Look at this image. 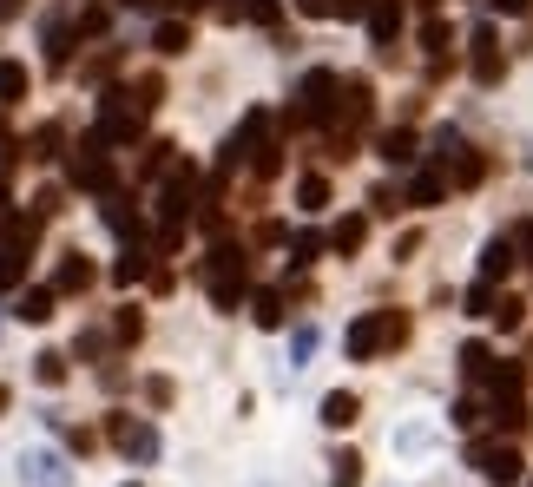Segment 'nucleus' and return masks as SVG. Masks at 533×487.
Masks as SVG:
<instances>
[{"label":"nucleus","instance_id":"f257e3e1","mask_svg":"<svg viewBox=\"0 0 533 487\" xmlns=\"http://www.w3.org/2000/svg\"><path fill=\"white\" fill-rule=\"evenodd\" d=\"M158 93H165V86H158L152 73H145L139 86H126V93H112L106 106H99V139H106V145H126V139H139V126L152 119Z\"/></svg>","mask_w":533,"mask_h":487},{"label":"nucleus","instance_id":"f03ea898","mask_svg":"<svg viewBox=\"0 0 533 487\" xmlns=\"http://www.w3.org/2000/svg\"><path fill=\"white\" fill-rule=\"evenodd\" d=\"M204 290H211V303L218 310H237L244 303V283H251V257H244V244H218V251L204 257Z\"/></svg>","mask_w":533,"mask_h":487},{"label":"nucleus","instance_id":"7ed1b4c3","mask_svg":"<svg viewBox=\"0 0 533 487\" xmlns=\"http://www.w3.org/2000/svg\"><path fill=\"white\" fill-rule=\"evenodd\" d=\"M395 343H408V316L402 310H376V316H362L356 330H349V356L356 362H369L376 349H395Z\"/></svg>","mask_w":533,"mask_h":487},{"label":"nucleus","instance_id":"20e7f679","mask_svg":"<svg viewBox=\"0 0 533 487\" xmlns=\"http://www.w3.org/2000/svg\"><path fill=\"white\" fill-rule=\"evenodd\" d=\"M336 93H343V79L336 73H303V86H297V106H290V119L297 126H316V119H330V106H336Z\"/></svg>","mask_w":533,"mask_h":487},{"label":"nucleus","instance_id":"39448f33","mask_svg":"<svg viewBox=\"0 0 533 487\" xmlns=\"http://www.w3.org/2000/svg\"><path fill=\"white\" fill-rule=\"evenodd\" d=\"M73 185H79V191H99V198H112V191H119V185H112L106 139H99V132H93L86 145H73Z\"/></svg>","mask_w":533,"mask_h":487},{"label":"nucleus","instance_id":"423d86ee","mask_svg":"<svg viewBox=\"0 0 533 487\" xmlns=\"http://www.w3.org/2000/svg\"><path fill=\"white\" fill-rule=\"evenodd\" d=\"M474 468L487 474L494 487H520V448H507V441H474Z\"/></svg>","mask_w":533,"mask_h":487},{"label":"nucleus","instance_id":"0eeeda50","mask_svg":"<svg viewBox=\"0 0 533 487\" xmlns=\"http://www.w3.org/2000/svg\"><path fill=\"white\" fill-rule=\"evenodd\" d=\"M112 441H119L132 461H152V455H158V428L132 422V415H112Z\"/></svg>","mask_w":533,"mask_h":487},{"label":"nucleus","instance_id":"6e6552de","mask_svg":"<svg viewBox=\"0 0 533 487\" xmlns=\"http://www.w3.org/2000/svg\"><path fill=\"white\" fill-rule=\"evenodd\" d=\"M20 474H27L33 487H66V481H73V474H66V461L53 455V448H40V455H27V461H20Z\"/></svg>","mask_w":533,"mask_h":487},{"label":"nucleus","instance_id":"1a4fd4ad","mask_svg":"<svg viewBox=\"0 0 533 487\" xmlns=\"http://www.w3.org/2000/svg\"><path fill=\"white\" fill-rule=\"evenodd\" d=\"M501 40H494V27H481L474 33V79H481V86H494V79H501Z\"/></svg>","mask_w":533,"mask_h":487},{"label":"nucleus","instance_id":"9d476101","mask_svg":"<svg viewBox=\"0 0 533 487\" xmlns=\"http://www.w3.org/2000/svg\"><path fill=\"white\" fill-rule=\"evenodd\" d=\"M369 112H376L369 79H349V86H343V126H369Z\"/></svg>","mask_w":533,"mask_h":487},{"label":"nucleus","instance_id":"9b49d317","mask_svg":"<svg viewBox=\"0 0 533 487\" xmlns=\"http://www.w3.org/2000/svg\"><path fill=\"white\" fill-rule=\"evenodd\" d=\"M369 33H376V47H382V53H395L389 40H395V33H402V7H395V0H382L376 14H369Z\"/></svg>","mask_w":533,"mask_h":487},{"label":"nucleus","instance_id":"f8f14e48","mask_svg":"<svg viewBox=\"0 0 533 487\" xmlns=\"http://www.w3.org/2000/svg\"><path fill=\"white\" fill-rule=\"evenodd\" d=\"M356 415H362V402H356V395H349V389L323 395V422H330V428H349V422H356Z\"/></svg>","mask_w":533,"mask_h":487},{"label":"nucleus","instance_id":"ddd939ff","mask_svg":"<svg viewBox=\"0 0 533 487\" xmlns=\"http://www.w3.org/2000/svg\"><path fill=\"white\" fill-rule=\"evenodd\" d=\"M20 99H27V66L0 60V106H20Z\"/></svg>","mask_w":533,"mask_h":487},{"label":"nucleus","instance_id":"4468645a","mask_svg":"<svg viewBox=\"0 0 533 487\" xmlns=\"http://www.w3.org/2000/svg\"><path fill=\"white\" fill-rule=\"evenodd\" d=\"M507 264H514V244H507V237H494V244H487V251H481V283L507 277Z\"/></svg>","mask_w":533,"mask_h":487},{"label":"nucleus","instance_id":"2eb2a0df","mask_svg":"<svg viewBox=\"0 0 533 487\" xmlns=\"http://www.w3.org/2000/svg\"><path fill=\"white\" fill-rule=\"evenodd\" d=\"M14 316H20V323H47V316H53V290H20Z\"/></svg>","mask_w":533,"mask_h":487},{"label":"nucleus","instance_id":"dca6fc26","mask_svg":"<svg viewBox=\"0 0 533 487\" xmlns=\"http://www.w3.org/2000/svg\"><path fill=\"white\" fill-rule=\"evenodd\" d=\"M362 237H369V218H343V224H336V231H330V251H362Z\"/></svg>","mask_w":533,"mask_h":487},{"label":"nucleus","instance_id":"f3484780","mask_svg":"<svg viewBox=\"0 0 533 487\" xmlns=\"http://www.w3.org/2000/svg\"><path fill=\"white\" fill-rule=\"evenodd\" d=\"M152 47L172 60V53H185V47H191V27H185V20H165V27L152 33Z\"/></svg>","mask_w":533,"mask_h":487},{"label":"nucleus","instance_id":"a211bd4d","mask_svg":"<svg viewBox=\"0 0 533 487\" xmlns=\"http://www.w3.org/2000/svg\"><path fill=\"white\" fill-rule=\"evenodd\" d=\"M86 283H93V264H86L79 251H66L60 257V290H86Z\"/></svg>","mask_w":533,"mask_h":487},{"label":"nucleus","instance_id":"6ab92c4d","mask_svg":"<svg viewBox=\"0 0 533 487\" xmlns=\"http://www.w3.org/2000/svg\"><path fill=\"white\" fill-rule=\"evenodd\" d=\"M330 487H362V455H330Z\"/></svg>","mask_w":533,"mask_h":487},{"label":"nucleus","instance_id":"aec40b11","mask_svg":"<svg viewBox=\"0 0 533 487\" xmlns=\"http://www.w3.org/2000/svg\"><path fill=\"white\" fill-rule=\"evenodd\" d=\"M112 66H119V47H106V53H93V60L79 66V86H99V79H112Z\"/></svg>","mask_w":533,"mask_h":487},{"label":"nucleus","instance_id":"412c9836","mask_svg":"<svg viewBox=\"0 0 533 487\" xmlns=\"http://www.w3.org/2000/svg\"><path fill=\"white\" fill-rule=\"evenodd\" d=\"M441 191H448V178H441V172H422L415 185H408V205H435Z\"/></svg>","mask_w":533,"mask_h":487},{"label":"nucleus","instance_id":"4be33fe9","mask_svg":"<svg viewBox=\"0 0 533 487\" xmlns=\"http://www.w3.org/2000/svg\"><path fill=\"white\" fill-rule=\"evenodd\" d=\"M297 205H303V211H323V205H330V178H316V172H310V178L297 185Z\"/></svg>","mask_w":533,"mask_h":487},{"label":"nucleus","instance_id":"5701e85b","mask_svg":"<svg viewBox=\"0 0 533 487\" xmlns=\"http://www.w3.org/2000/svg\"><path fill=\"white\" fill-rule=\"evenodd\" d=\"M27 251H33V244H0V283H20V270H27Z\"/></svg>","mask_w":533,"mask_h":487},{"label":"nucleus","instance_id":"b1692460","mask_svg":"<svg viewBox=\"0 0 533 487\" xmlns=\"http://www.w3.org/2000/svg\"><path fill=\"white\" fill-rule=\"evenodd\" d=\"M382 158H389V165H408V158H415V132H382Z\"/></svg>","mask_w":533,"mask_h":487},{"label":"nucleus","instance_id":"393cba45","mask_svg":"<svg viewBox=\"0 0 533 487\" xmlns=\"http://www.w3.org/2000/svg\"><path fill=\"white\" fill-rule=\"evenodd\" d=\"M487 369H494V356H487V343H468V349H461V376H468V382H481Z\"/></svg>","mask_w":533,"mask_h":487},{"label":"nucleus","instance_id":"a878e982","mask_svg":"<svg viewBox=\"0 0 533 487\" xmlns=\"http://www.w3.org/2000/svg\"><path fill=\"white\" fill-rule=\"evenodd\" d=\"M33 376L47 382V389H53V382H66V356H60V349H47V356H33Z\"/></svg>","mask_w":533,"mask_h":487},{"label":"nucleus","instance_id":"bb28decb","mask_svg":"<svg viewBox=\"0 0 533 487\" xmlns=\"http://www.w3.org/2000/svg\"><path fill=\"white\" fill-rule=\"evenodd\" d=\"M422 47H428V53H435V66H441V53L455 47V33L441 27V20H428V27H422Z\"/></svg>","mask_w":533,"mask_h":487},{"label":"nucleus","instance_id":"cd10ccee","mask_svg":"<svg viewBox=\"0 0 533 487\" xmlns=\"http://www.w3.org/2000/svg\"><path fill=\"white\" fill-rule=\"evenodd\" d=\"M257 323H264V330L283 323V297H277V290H257Z\"/></svg>","mask_w":533,"mask_h":487},{"label":"nucleus","instance_id":"c85d7f7f","mask_svg":"<svg viewBox=\"0 0 533 487\" xmlns=\"http://www.w3.org/2000/svg\"><path fill=\"white\" fill-rule=\"evenodd\" d=\"M53 152H60V126H40L33 145H27V158H53Z\"/></svg>","mask_w":533,"mask_h":487},{"label":"nucleus","instance_id":"c756f323","mask_svg":"<svg viewBox=\"0 0 533 487\" xmlns=\"http://www.w3.org/2000/svg\"><path fill=\"white\" fill-rule=\"evenodd\" d=\"M316 251H323V237H310V231H303L297 244H290V264H297V270H303V264H316Z\"/></svg>","mask_w":533,"mask_h":487},{"label":"nucleus","instance_id":"7c9ffc66","mask_svg":"<svg viewBox=\"0 0 533 487\" xmlns=\"http://www.w3.org/2000/svg\"><path fill=\"white\" fill-rule=\"evenodd\" d=\"M468 310H474V316H494L501 303H494V290H487V283H474V290H468Z\"/></svg>","mask_w":533,"mask_h":487},{"label":"nucleus","instance_id":"2f4dec72","mask_svg":"<svg viewBox=\"0 0 533 487\" xmlns=\"http://www.w3.org/2000/svg\"><path fill=\"white\" fill-rule=\"evenodd\" d=\"M112 277H119V283H132V277H145V251H132V257H126V264L112 270Z\"/></svg>","mask_w":533,"mask_h":487},{"label":"nucleus","instance_id":"473e14b6","mask_svg":"<svg viewBox=\"0 0 533 487\" xmlns=\"http://www.w3.org/2000/svg\"><path fill=\"white\" fill-rule=\"evenodd\" d=\"M145 402H158V409H165V402H172V382L152 376V382H145Z\"/></svg>","mask_w":533,"mask_h":487},{"label":"nucleus","instance_id":"72a5a7b5","mask_svg":"<svg viewBox=\"0 0 533 487\" xmlns=\"http://www.w3.org/2000/svg\"><path fill=\"white\" fill-rule=\"evenodd\" d=\"M79 33H106V7H86V14H79Z\"/></svg>","mask_w":533,"mask_h":487},{"label":"nucleus","instance_id":"f704fd0d","mask_svg":"<svg viewBox=\"0 0 533 487\" xmlns=\"http://www.w3.org/2000/svg\"><path fill=\"white\" fill-rule=\"evenodd\" d=\"M139 330H145L139 310H119V336H126V343H139Z\"/></svg>","mask_w":533,"mask_h":487},{"label":"nucleus","instance_id":"c9c22d12","mask_svg":"<svg viewBox=\"0 0 533 487\" xmlns=\"http://www.w3.org/2000/svg\"><path fill=\"white\" fill-rule=\"evenodd\" d=\"M494 323H501V330H520V303H514V297H507V303H501V310H494Z\"/></svg>","mask_w":533,"mask_h":487},{"label":"nucleus","instance_id":"e433bc0d","mask_svg":"<svg viewBox=\"0 0 533 487\" xmlns=\"http://www.w3.org/2000/svg\"><path fill=\"white\" fill-rule=\"evenodd\" d=\"M310 349H316V330H297V336H290V356H297V362L310 356Z\"/></svg>","mask_w":533,"mask_h":487},{"label":"nucleus","instance_id":"4c0bfd02","mask_svg":"<svg viewBox=\"0 0 533 487\" xmlns=\"http://www.w3.org/2000/svg\"><path fill=\"white\" fill-rule=\"evenodd\" d=\"M297 7H303V14H310V20H323V14H336V0H297Z\"/></svg>","mask_w":533,"mask_h":487},{"label":"nucleus","instance_id":"58836bf2","mask_svg":"<svg viewBox=\"0 0 533 487\" xmlns=\"http://www.w3.org/2000/svg\"><path fill=\"white\" fill-rule=\"evenodd\" d=\"M520 7H533V0H501V14H520Z\"/></svg>","mask_w":533,"mask_h":487},{"label":"nucleus","instance_id":"ea45409f","mask_svg":"<svg viewBox=\"0 0 533 487\" xmlns=\"http://www.w3.org/2000/svg\"><path fill=\"white\" fill-rule=\"evenodd\" d=\"M0 218H7V178H0Z\"/></svg>","mask_w":533,"mask_h":487},{"label":"nucleus","instance_id":"a19ab883","mask_svg":"<svg viewBox=\"0 0 533 487\" xmlns=\"http://www.w3.org/2000/svg\"><path fill=\"white\" fill-rule=\"evenodd\" d=\"M7 402H14V395H7V389H0V409H7Z\"/></svg>","mask_w":533,"mask_h":487},{"label":"nucleus","instance_id":"79ce46f5","mask_svg":"<svg viewBox=\"0 0 533 487\" xmlns=\"http://www.w3.org/2000/svg\"><path fill=\"white\" fill-rule=\"evenodd\" d=\"M178 7H198V0H178Z\"/></svg>","mask_w":533,"mask_h":487},{"label":"nucleus","instance_id":"37998d69","mask_svg":"<svg viewBox=\"0 0 533 487\" xmlns=\"http://www.w3.org/2000/svg\"><path fill=\"white\" fill-rule=\"evenodd\" d=\"M527 487H533V481H527Z\"/></svg>","mask_w":533,"mask_h":487}]
</instances>
